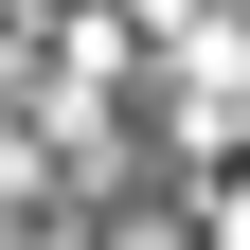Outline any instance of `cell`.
Segmentation results:
<instances>
[{
	"label": "cell",
	"instance_id": "1",
	"mask_svg": "<svg viewBox=\"0 0 250 250\" xmlns=\"http://www.w3.org/2000/svg\"><path fill=\"white\" fill-rule=\"evenodd\" d=\"M107 250H179V232H107Z\"/></svg>",
	"mask_w": 250,
	"mask_h": 250
}]
</instances>
